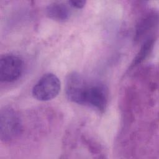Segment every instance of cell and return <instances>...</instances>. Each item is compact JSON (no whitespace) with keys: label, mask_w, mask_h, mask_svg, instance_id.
Returning <instances> with one entry per match:
<instances>
[{"label":"cell","mask_w":159,"mask_h":159,"mask_svg":"<svg viewBox=\"0 0 159 159\" xmlns=\"http://www.w3.org/2000/svg\"><path fill=\"white\" fill-rule=\"evenodd\" d=\"M22 129V121L18 113L11 107H4L0 112V138L9 142L19 137Z\"/></svg>","instance_id":"cell-1"},{"label":"cell","mask_w":159,"mask_h":159,"mask_svg":"<svg viewBox=\"0 0 159 159\" xmlns=\"http://www.w3.org/2000/svg\"><path fill=\"white\" fill-rule=\"evenodd\" d=\"M61 83L58 78L53 73L43 75L34 86L32 96L37 100L47 101L55 98L59 93Z\"/></svg>","instance_id":"cell-2"},{"label":"cell","mask_w":159,"mask_h":159,"mask_svg":"<svg viewBox=\"0 0 159 159\" xmlns=\"http://www.w3.org/2000/svg\"><path fill=\"white\" fill-rule=\"evenodd\" d=\"M24 69L22 60L14 55H6L0 60V80L10 83L18 80Z\"/></svg>","instance_id":"cell-3"},{"label":"cell","mask_w":159,"mask_h":159,"mask_svg":"<svg viewBox=\"0 0 159 159\" xmlns=\"http://www.w3.org/2000/svg\"><path fill=\"white\" fill-rule=\"evenodd\" d=\"M89 83L79 73H71L66 81V94L68 99L73 102L83 105L84 94Z\"/></svg>","instance_id":"cell-4"},{"label":"cell","mask_w":159,"mask_h":159,"mask_svg":"<svg viewBox=\"0 0 159 159\" xmlns=\"http://www.w3.org/2000/svg\"><path fill=\"white\" fill-rule=\"evenodd\" d=\"M107 104V93L103 85L89 83L86 91L83 105H88L103 113Z\"/></svg>","instance_id":"cell-5"},{"label":"cell","mask_w":159,"mask_h":159,"mask_svg":"<svg viewBox=\"0 0 159 159\" xmlns=\"http://www.w3.org/2000/svg\"><path fill=\"white\" fill-rule=\"evenodd\" d=\"M46 14L54 20L65 22L69 19L70 12L66 4L61 2H55L47 7Z\"/></svg>","instance_id":"cell-6"},{"label":"cell","mask_w":159,"mask_h":159,"mask_svg":"<svg viewBox=\"0 0 159 159\" xmlns=\"http://www.w3.org/2000/svg\"><path fill=\"white\" fill-rule=\"evenodd\" d=\"M155 21V16H148L141 20L136 29L135 39H140L154 25Z\"/></svg>","instance_id":"cell-7"},{"label":"cell","mask_w":159,"mask_h":159,"mask_svg":"<svg viewBox=\"0 0 159 159\" xmlns=\"http://www.w3.org/2000/svg\"><path fill=\"white\" fill-rule=\"evenodd\" d=\"M153 45V39L152 37L148 38L145 40V42L142 45L139 52L134 59L132 64V66H136L138 64L142 62L145 58L148 55L150 52L152 50Z\"/></svg>","instance_id":"cell-8"},{"label":"cell","mask_w":159,"mask_h":159,"mask_svg":"<svg viewBox=\"0 0 159 159\" xmlns=\"http://www.w3.org/2000/svg\"><path fill=\"white\" fill-rule=\"evenodd\" d=\"M68 4L73 7L77 8V9H81L86 4L85 1H81V0H78V1H68Z\"/></svg>","instance_id":"cell-9"}]
</instances>
